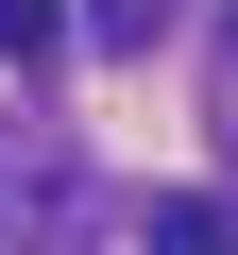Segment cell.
Returning <instances> with one entry per match:
<instances>
[{
  "label": "cell",
  "mask_w": 238,
  "mask_h": 255,
  "mask_svg": "<svg viewBox=\"0 0 238 255\" xmlns=\"http://www.w3.org/2000/svg\"><path fill=\"white\" fill-rule=\"evenodd\" d=\"M0 51H17V68H51V51H68V0H0Z\"/></svg>",
  "instance_id": "cell-4"
},
{
  "label": "cell",
  "mask_w": 238,
  "mask_h": 255,
  "mask_svg": "<svg viewBox=\"0 0 238 255\" xmlns=\"http://www.w3.org/2000/svg\"><path fill=\"white\" fill-rule=\"evenodd\" d=\"M170 17H187V0H85V34H102V51H153Z\"/></svg>",
  "instance_id": "cell-3"
},
{
  "label": "cell",
  "mask_w": 238,
  "mask_h": 255,
  "mask_svg": "<svg viewBox=\"0 0 238 255\" xmlns=\"http://www.w3.org/2000/svg\"><path fill=\"white\" fill-rule=\"evenodd\" d=\"M0 255H85V153L51 136V119L0 136Z\"/></svg>",
  "instance_id": "cell-1"
},
{
  "label": "cell",
  "mask_w": 238,
  "mask_h": 255,
  "mask_svg": "<svg viewBox=\"0 0 238 255\" xmlns=\"http://www.w3.org/2000/svg\"><path fill=\"white\" fill-rule=\"evenodd\" d=\"M136 255H238V187H170L136 221Z\"/></svg>",
  "instance_id": "cell-2"
},
{
  "label": "cell",
  "mask_w": 238,
  "mask_h": 255,
  "mask_svg": "<svg viewBox=\"0 0 238 255\" xmlns=\"http://www.w3.org/2000/svg\"><path fill=\"white\" fill-rule=\"evenodd\" d=\"M204 119H221V153H238V17H221V102H204Z\"/></svg>",
  "instance_id": "cell-5"
}]
</instances>
